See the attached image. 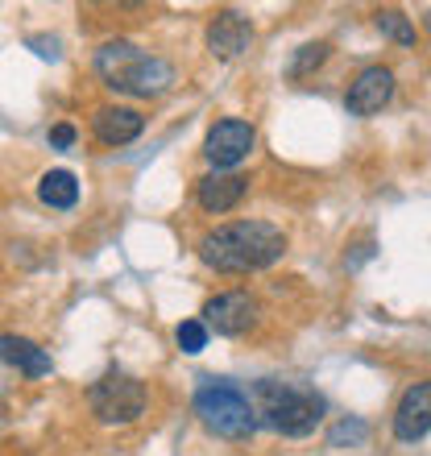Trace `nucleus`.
Listing matches in <instances>:
<instances>
[{
	"instance_id": "obj_1",
	"label": "nucleus",
	"mask_w": 431,
	"mask_h": 456,
	"mask_svg": "<svg viewBox=\"0 0 431 456\" xmlns=\"http://www.w3.org/2000/svg\"><path fill=\"white\" fill-rule=\"evenodd\" d=\"M287 253V232L265 220H232V224L212 228L199 240V257L204 265L220 274H253V270H270L282 262Z\"/></svg>"
},
{
	"instance_id": "obj_2",
	"label": "nucleus",
	"mask_w": 431,
	"mask_h": 456,
	"mask_svg": "<svg viewBox=\"0 0 431 456\" xmlns=\"http://www.w3.org/2000/svg\"><path fill=\"white\" fill-rule=\"evenodd\" d=\"M249 403L257 423H265L278 436H290V440L312 436L323 423V415H328V403H323L320 390L303 382H278V378H265V382L253 386Z\"/></svg>"
},
{
	"instance_id": "obj_3",
	"label": "nucleus",
	"mask_w": 431,
	"mask_h": 456,
	"mask_svg": "<svg viewBox=\"0 0 431 456\" xmlns=\"http://www.w3.org/2000/svg\"><path fill=\"white\" fill-rule=\"evenodd\" d=\"M96 71L112 92H125L137 100H154L175 87V67L167 59L137 50L133 42H104L96 50Z\"/></svg>"
},
{
	"instance_id": "obj_4",
	"label": "nucleus",
	"mask_w": 431,
	"mask_h": 456,
	"mask_svg": "<svg viewBox=\"0 0 431 456\" xmlns=\"http://www.w3.org/2000/svg\"><path fill=\"white\" fill-rule=\"evenodd\" d=\"M191 403L199 423L220 440H249L257 432V415H253L249 395L237 382H228V378H199Z\"/></svg>"
},
{
	"instance_id": "obj_5",
	"label": "nucleus",
	"mask_w": 431,
	"mask_h": 456,
	"mask_svg": "<svg viewBox=\"0 0 431 456\" xmlns=\"http://www.w3.org/2000/svg\"><path fill=\"white\" fill-rule=\"evenodd\" d=\"M87 403H92V415L108 428H125V423H137L145 415V386L133 378V373H120V370H108L92 390H87Z\"/></svg>"
},
{
	"instance_id": "obj_6",
	"label": "nucleus",
	"mask_w": 431,
	"mask_h": 456,
	"mask_svg": "<svg viewBox=\"0 0 431 456\" xmlns=\"http://www.w3.org/2000/svg\"><path fill=\"white\" fill-rule=\"evenodd\" d=\"M253 145H257V133H253L249 120L224 117V120H216L212 129H207L204 158L212 162L216 170H232V167H240V162L253 154Z\"/></svg>"
},
{
	"instance_id": "obj_7",
	"label": "nucleus",
	"mask_w": 431,
	"mask_h": 456,
	"mask_svg": "<svg viewBox=\"0 0 431 456\" xmlns=\"http://www.w3.org/2000/svg\"><path fill=\"white\" fill-rule=\"evenodd\" d=\"M257 324V299L249 290H224L204 303V328L216 337H240Z\"/></svg>"
},
{
	"instance_id": "obj_8",
	"label": "nucleus",
	"mask_w": 431,
	"mask_h": 456,
	"mask_svg": "<svg viewBox=\"0 0 431 456\" xmlns=\"http://www.w3.org/2000/svg\"><path fill=\"white\" fill-rule=\"evenodd\" d=\"M394 96V71L390 67H365V71L348 84V96H345V109L353 117H373L382 112Z\"/></svg>"
},
{
	"instance_id": "obj_9",
	"label": "nucleus",
	"mask_w": 431,
	"mask_h": 456,
	"mask_svg": "<svg viewBox=\"0 0 431 456\" xmlns=\"http://www.w3.org/2000/svg\"><path fill=\"white\" fill-rule=\"evenodd\" d=\"M431 432V382H415L394 407V436L403 444H415Z\"/></svg>"
},
{
	"instance_id": "obj_10",
	"label": "nucleus",
	"mask_w": 431,
	"mask_h": 456,
	"mask_svg": "<svg viewBox=\"0 0 431 456\" xmlns=\"http://www.w3.org/2000/svg\"><path fill=\"white\" fill-rule=\"evenodd\" d=\"M245 191H249V179L237 175V170H212V175H204V179L195 183L199 208H204V212H216V216L232 212V208L245 200Z\"/></svg>"
},
{
	"instance_id": "obj_11",
	"label": "nucleus",
	"mask_w": 431,
	"mask_h": 456,
	"mask_svg": "<svg viewBox=\"0 0 431 456\" xmlns=\"http://www.w3.org/2000/svg\"><path fill=\"white\" fill-rule=\"evenodd\" d=\"M249 42H253V25L240 12H220L207 25V50L216 59H237V54L249 50Z\"/></svg>"
},
{
	"instance_id": "obj_12",
	"label": "nucleus",
	"mask_w": 431,
	"mask_h": 456,
	"mask_svg": "<svg viewBox=\"0 0 431 456\" xmlns=\"http://www.w3.org/2000/svg\"><path fill=\"white\" fill-rule=\"evenodd\" d=\"M92 133H96L104 145H129L145 133V117L137 109H120V104H108L92 117Z\"/></svg>"
},
{
	"instance_id": "obj_13",
	"label": "nucleus",
	"mask_w": 431,
	"mask_h": 456,
	"mask_svg": "<svg viewBox=\"0 0 431 456\" xmlns=\"http://www.w3.org/2000/svg\"><path fill=\"white\" fill-rule=\"evenodd\" d=\"M0 361H4V365H12V370H21L25 378H46V373L54 370L46 348L34 345L29 337H12V332H4V337H0Z\"/></svg>"
},
{
	"instance_id": "obj_14",
	"label": "nucleus",
	"mask_w": 431,
	"mask_h": 456,
	"mask_svg": "<svg viewBox=\"0 0 431 456\" xmlns=\"http://www.w3.org/2000/svg\"><path fill=\"white\" fill-rule=\"evenodd\" d=\"M37 200H42L46 208L67 212V208L79 204V179H75L71 170H46L42 183H37Z\"/></svg>"
},
{
	"instance_id": "obj_15",
	"label": "nucleus",
	"mask_w": 431,
	"mask_h": 456,
	"mask_svg": "<svg viewBox=\"0 0 431 456\" xmlns=\"http://www.w3.org/2000/svg\"><path fill=\"white\" fill-rule=\"evenodd\" d=\"M373 21L382 29L386 37H394L398 46H415V25L407 21V12L403 9H378L373 12Z\"/></svg>"
},
{
	"instance_id": "obj_16",
	"label": "nucleus",
	"mask_w": 431,
	"mask_h": 456,
	"mask_svg": "<svg viewBox=\"0 0 431 456\" xmlns=\"http://www.w3.org/2000/svg\"><path fill=\"white\" fill-rule=\"evenodd\" d=\"M207 337H212V332L204 328V320H183L179 332H175V340H179V348L187 353V357L204 353V348H207Z\"/></svg>"
},
{
	"instance_id": "obj_17",
	"label": "nucleus",
	"mask_w": 431,
	"mask_h": 456,
	"mask_svg": "<svg viewBox=\"0 0 431 456\" xmlns=\"http://www.w3.org/2000/svg\"><path fill=\"white\" fill-rule=\"evenodd\" d=\"M365 436H370V428L361 419H345L336 423L332 432H328V448H345V444H365Z\"/></svg>"
},
{
	"instance_id": "obj_18",
	"label": "nucleus",
	"mask_w": 431,
	"mask_h": 456,
	"mask_svg": "<svg viewBox=\"0 0 431 456\" xmlns=\"http://www.w3.org/2000/svg\"><path fill=\"white\" fill-rule=\"evenodd\" d=\"M328 42H312V46H303L299 54H295V62H290V75H295V79H303V75L312 71V67H320L323 59H328Z\"/></svg>"
},
{
	"instance_id": "obj_19",
	"label": "nucleus",
	"mask_w": 431,
	"mask_h": 456,
	"mask_svg": "<svg viewBox=\"0 0 431 456\" xmlns=\"http://www.w3.org/2000/svg\"><path fill=\"white\" fill-rule=\"evenodd\" d=\"M50 145H54V150H71V145H75V129H71V125H54V129H50Z\"/></svg>"
},
{
	"instance_id": "obj_20",
	"label": "nucleus",
	"mask_w": 431,
	"mask_h": 456,
	"mask_svg": "<svg viewBox=\"0 0 431 456\" xmlns=\"http://www.w3.org/2000/svg\"><path fill=\"white\" fill-rule=\"evenodd\" d=\"M423 25H427V29H431V12H427V17H423Z\"/></svg>"
}]
</instances>
